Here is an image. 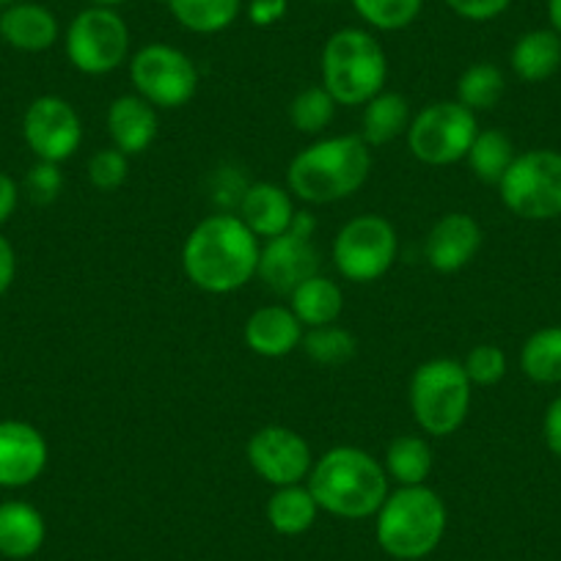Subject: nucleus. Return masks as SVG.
Wrapping results in <instances>:
<instances>
[{"instance_id":"27","label":"nucleus","mask_w":561,"mask_h":561,"mask_svg":"<svg viewBox=\"0 0 561 561\" xmlns=\"http://www.w3.org/2000/svg\"><path fill=\"white\" fill-rule=\"evenodd\" d=\"M169 12L185 31L215 36L229 31L242 14V0H165Z\"/></svg>"},{"instance_id":"1","label":"nucleus","mask_w":561,"mask_h":561,"mask_svg":"<svg viewBox=\"0 0 561 561\" xmlns=\"http://www.w3.org/2000/svg\"><path fill=\"white\" fill-rule=\"evenodd\" d=\"M259 251L262 240L237 213H218L193 226L182 245V270L202 293L231 295L256 278Z\"/></svg>"},{"instance_id":"7","label":"nucleus","mask_w":561,"mask_h":561,"mask_svg":"<svg viewBox=\"0 0 561 561\" xmlns=\"http://www.w3.org/2000/svg\"><path fill=\"white\" fill-rule=\"evenodd\" d=\"M64 50L80 75L102 78L116 72L133 56L127 20L118 14V9L85 7L64 31Z\"/></svg>"},{"instance_id":"24","label":"nucleus","mask_w":561,"mask_h":561,"mask_svg":"<svg viewBox=\"0 0 561 561\" xmlns=\"http://www.w3.org/2000/svg\"><path fill=\"white\" fill-rule=\"evenodd\" d=\"M289 309L295 311V317H298L306 331L309 328L336 325L344 311V293L336 280L317 273L289 295Z\"/></svg>"},{"instance_id":"15","label":"nucleus","mask_w":561,"mask_h":561,"mask_svg":"<svg viewBox=\"0 0 561 561\" xmlns=\"http://www.w3.org/2000/svg\"><path fill=\"white\" fill-rule=\"evenodd\" d=\"M320 273V251L314 240H304L295 234H280L262 242L259 251V273L256 278L264 280V287L275 295H293L295 289Z\"/></svg>"},{"instance_id":"12","label":"nucleus","mask_w":561,"mask_h":561,"mask_svg":"<svg viewBox=\"0 0 561 561\" xmlns=\"http://www.w3.org/2000/svg\"><path fill=\"white\" fill-rule=\"evenodd\" d=\"M83 118L78 107L58 94L36 96L23 116V138L31 154L45 163L64 165L83 147Z\"/></svg>"},{"instance_id":"11","label":"nucleus","mask_w":561,"mask_h":561,"mask_svg":"<svg viewBox=\"0 0 561 561\" xmlns=\"http://www.w3.org/2000/svg\"><path fill=\"white\" fill-rule=\"evenodd\" d=\"M135 94L158 111L185 107L198 91V67L185 50L165 42H152L135 50L127 61Z\"/></svg>"},{"instance_id":"40","label":"nucleus","mask_w":561,"mask_h":561,"mask_svg":"<svg viewBox=\"0 0 561 561\" xmlns=\"http://www.w3.org/2000/svg\"><path fill=\"white\" fill-rule=\"evenodd\" d=\"M14 278H18V253L12 242L0 234V298L12 289Z\"/></svg>"},{"instance_id":"20","label":"nucleus","mask_w":561,"mask_h":561,"mask_svg":"<svg viewBox=\"0 0 561 561\" xmlns=\"http://www.w3.org/2000/svg\"><path fill=\"white\" fill-rule=\"evenodd\" d=\"M0 39L18 53H47L61 39V23L53 9L34 0H18L0 9Z\"/></svg>"},{"instance_id":"28","label":"nucleus","mask_w":561,"mask_h":561,"mask_svg":"<svg viewBox=\"0 0 561 561\" xmlns=\"http://www.w3.org/2000/svg\"><path fill=\"white\" fill-rule=\"evenodd\" d=\"M515 158V144H512V138L504 129H479V135L473 138L471 149L466 154V163L477 180H482L484 185L499 187V182L504 180Z\"/></svg>"},{"instance_id":"21","label":"nucleus","mask_w":561,"mask_h":561,"mask_svg":"<svg viewBox=\"0 0 561 561\" xmlns=\"http://www.w3.org/2000/svg\"><path fill=\"white\" fill-rule=\"evenodd\" d=\"M47 523L42 512L28 501H3L0 504V556L23 561L42 550Z\"/></svg>"},{"instance_id":"8","label":"nucleus","mask_w":561,"mask_h":561,"mask_svg":"<svg viewBox=\"0 0 561 561\" xmlns=\"http://www.w3.org/2000/svg\"><path fill=\"white\" fill-rule=\"evenodd\" d=\"M479 135L477 113L468 111L457 100L430 102L413 113L408 127V149L419 163L446 169V165L462 163L471 149L473 138Z\"/></svg>"},{"instance_id":"3","label":"nucleus","mask_w":561,"mask_h":561,"mask_svg":"<svg viewBox=\"0 0 561 561\" xmlns=\"http://www.w3.org/2000/svg\"><path fill=\"white\" fill-rule=\"evenodd\" d=\"M322 512L342 520H366L375 517L386 495L391 493L382 460L371 457L360 446H333L314 460L309 479Z\"/></svg>"},{"instance_id":"6","label":"nucleus","mask_w":561,"mask_h":561,"mask_svg":"<svg viewBox=\"0 0 561 561\" xmlns=\"http://www.w3.org/2000/svg\"><path fill=\"white\" fill-rule=\"evenodd\" d=\"M471 399L473 386L457 358H430L410 377V413L427 438L455 435L471 413Z\"/></svg>"},{"instance_id":"32","label":"nucleus","mask_w":561,"mask_h":561,"mask_svg":"<svg viewBox=\"0 0 561 561\" xmlns=\"http://www.w3.org/2000/svg\"><path fill=\"white\" fill-rule=\"evenodd\" d=\"M336 100L325 91V85H309V89L298 91L289 102V122L298 133L304 135H320L336 118Z\"/></svg>"},{"instance_id":"23","label":"nucleus","mask_w":561,"mask_h":561,"mask_svg":"<svg viewBox=\"0 0 561 561\" xmlns=\"http://www.w3.org/2000/svg\"><path fill=\"white\" fill-rule=\"evenodd\" d=\"M413 122V107L410 100L399 91H380L360 107V138L369 147H386L391 140L408 135Z\"/></svg>"},{"instance_id":"17","label":"nucleus","mask_w":561,"mask_h":561,"mask_svg":"<svg viewBox=\"0 0 561 561\" xmlns=\"http://www.w3.org/2000/svg\"><path fill=\"white\" fill-rule=\"evenodd\" d=\"M105 127L111 135V147H116L127 158H138L152 147L160 133L158 107L149 105L135 91L122 94L107 105Z\"/></svg>"},{"instance_id":"19","label":"nucleus","mask_w":561,"mask_h":561,"mask_svg":"<svg viewBox=\"0 0 561 561\" xmlns=\"http://www.w3.org/2000/svg\"><path fill=\"white\" fill-rule=\"evenodd\" d=\"M306 328L295 317L289 306H262V309L251 311L242 328V339H245L248 350L262 358H287L295 350L304 344Z\"/></svg>"},{"instance_id":"35","label":"nucleus","mask_w":561,"mask_h":561,"mask_svg":"<svg viewBox=\"0 0 561 561\" xmlns=\"http://www.w3.org/2000/svg\"><path fill=\"white\" fill-rule=\"evenodd\" d=\"M89 182L102 193L118 191L129 176V158L116 147L96 149L89 160Z\"/></svg>"},{"instance_id":"14","label":"nucleus","mask_w":561,"mask_h":561,"mask_svg":"<svg viewBox=\"0 0 561 561\" xmlns=\"http://www.w3.org/2000/svg\"><path fill=\"white\" fill-rule=\"evenodd\" d=\"M50 462L47 438L28 421H0V488L20 490L34 484Z\"/></svg>"},{"instance_id":"43","label":"nucleus","mask_w":561,"mask_h":561,"mask_svg":"<svg viewBox=\"0 0 561 561\" xmlns=\"http://www.w3.org/2000/svg\"><path fill=\"white\" fill-rule=\"evenodd\" d=\"M548 23L561 36V0H548Z\"/></svg>"},{"instance_id":"13","label":"nucleus","mask_w":561,"mask_h":561,"mask_svg":"<svg viewBox=\"0 0 561 561\" xmlns=\"http://www.w3.org/2000/svg\"><path fill=\"white\" fill-rule=\"evenodd\" d=\"M245 457L253 473L273 490L304 484L317 460L309 440L298 430L284 427V424H267L256 430L248 438Z\"/></svg>"},{"instance_id":"31","label":"nucleus","mask_w":561,"mask_h":561,"mask_svg":"<svg viewBox=\"0 0 561 561\" xmlns=\"http://www.w3.org/2000/svg\"><path fill=\"white\" fill-rule=\"evenodd\" d=\"M350 3L366 28L382 31V34L410 28L424 9V0H350Z\"/></svg>"},{"instance_id":"33","label":"nucleus","mask_w":561,"mask_h":561,"mask_svg":"<svg viewBox=\"0 0 561 561\" xmlns=\"http://www.w3.org/2000/svg\"><path fill=\"white\" fill-rule=\"evenodd\" d=\"M300 347L320 366H342L353 360L355 353H358V342H355L353 333L339 325L309 328Z\"/></svg>"},{"instance_id":"39","label":"nucleus","mask_w":561,"mask_h":561,"mask_svg":"<svg viewBox=\"0 0 561 561\" xmlns=\"http://www.w3.org/2000/svg\"><path fill=\"white\" fill-rule=\"evenodd\" d=\"M542 440L550 455L561 460V393L556 399H550V404L545 408Z\"/></svg>"},{"instance_id":"36","label":"nucleus","mask_w":561,"mask_h":561,"mask_svg":"<svg viewBox=\"0 0 561 561\" xmlns=\"http://www.w3.org/2000/svg\"><path fill=\"white\" fill-rule=\"evenodd\" d=\"M25 191H28L31 202H36V204L56 202L58 193L64 191L61 165L36 160V163L31 165L28 176H25Z\"/></svg>"},{"instance_id":"34","label":"nucleus","mask_w":561,"mask_h":561,"mask_svg":"<svg viewBox=\"0 0 561 561\" xmlns=\"http://www.w3.org/2000/svg\"><path fill=\"white\" fill-rule=\"evenodd\" d=\"M462 369H466L473 388L499 386L506 377V353L499 344H477V347L468 350Z\"/></svg>"},{"instance_id":"2","label":"nucleus","mask_w":561,"mask_h":561,"mask_svg":"<svg viewBox=\"0 0 561 561\" xmlns=\"http://www.w3.org/2000/svg\"><path fill=\"white\" fill-rule=\"evenodd\" d=\"M371 147L358 133L328 135L300 149L287 169V187L298 202L336 204L369 182Z\"/></svg>"},{"instance_id":"29","label":"nucleus","mask_w":561,"mask_h":561,"mask_svg":"<svg viewBox=\"0 0 561 561\" xmlns=\"http://www.w3.org/2000/svg\"><path fill=\"white\" fill-rule=\"evenodd\" d=\"M520 369L537 386L561 382V325H545L534 331L520 347Z\"/></svg>"},{"instance_id":"30","label":"nucleus","mask_w":561,"mask_h":561,"mask_svg":"<svg viewBox=\"0 0 561 561\" xmlns=\"http://www.w3.org/2000/svg\"><path fill=\"white\" fill-rule=\"evenodd\" d=\"M506 91V78L501 67L490 61H477L460 75L457 80V102L468 111L484 113L493 111Z\"/></svg>"},{"instance_id":"9","label":"nucleus","mask_w":561,"mask_h":561,"mask_svg":"<svg viewBox=\"0 0 561 561\" xmlns=\"http://www.w3.org/2000/svg\"><path fill=\"white\" fill-rule=\"evenodd\" d=\"M499 196L515 218L545 224L561 218V152L528 149L499 182Z\"/></svg>"},{"instance_id":"4","label":"nucleus","mask_w":561,"mask_h":561,"mask_svg":"<svg viewBox=\"0 0 561 561\" xmlns=\"http://www.w3.org/2000/svg\"><path fill=\"white\" fill-rule=\"evenodd\" d=\"M449 526V510L430 484L397 488L375 515L377 545L391 561H421L435 553Z\"/></svg>"},{"instance_id":"16","label":"nucleus","mask_w":561,"mask_h":561,"mask_svg":"<svg viewBox=\"0 0 561 561\" xmlns=\"http://www.w3.org/2000/svg\"><path fill=\"white\" fill-rule=\"evenodd\" d=\"M484 231L468 213H446L424 240V259L438 273H460L482 251Z\"/></svg>"},{"instance_id":"44","label":"nucleus","mask_w":561,"mask_h":561,"mask_svg":"<svg viewBox=\"0 0 561 561\" xmlns=\"http://www.w3.org/2000/svg\"><path fill=\"white\" fill-rule=\"evenodd\" d=\"M89 7H107V9H118L124 0H85Z\"/></svg>"},{"instance_id":"41","label":"nucleus","mask_w":561,"mask_h":561,"mask_svg":"<svg viewBox=\"0 0 561 561\" xmlns=\"http://www.w3.org/2000/svg\"><path fill=\"white\" fill-rule=\"evenodd\" d=\"M18 204L20 185L7 174V171H0V226L12 220V215L18 213Z\"/></svg>"},{"instance_id":"37","label":"nucleus","mask_w":561,"mask_h":561,"mask_svg":"<svg viewBox=\"0 0 561 561\" xmlns=\"http://www.w3.org/2000/svg\"><path fill=\"white\" fill-rule=\"evenodd\" d=\"M444 3L468 23H493L512 7V0H444Z\"/></svg>"},{"instance_id":"42","label":"nucleus","mask_w":561,"mask_h":561,"mask_svg":"<svg viewBox=\"0 0 561 561\" xmlns=\"http://www.w3.org/2000/svg\"><path fill=\"white\" fill-rule=\"evenodd\" d=\"M317 231V218L309 213V209H298L293 218V226H289V234L304 237V240H314Z\"/></svg>"},{"instance_id":"22","label":"nucleus","mask_w":561,"mask_h":561,"mask_svg":"<svg viewBox=\"0 0 561 561\" xmlns=\"http://www.w3.org/2000/svg\"><path fill=\"white\" fill-rule=\"evenodd\" d=\"M510 67L523 83H545L561 69V36L553 28H531L515 39Z\"/></svg>"},{"instance_id":"38","label":"nucleus","mask_w":561,"mask_h":561,"mask_svg":"<svg viewBox=\"0 0 561 561\" xmlns=\"http://www.w3.org/2000/svg\"><path fill=\"white\" fill-rule=\"evenodd\" d=\"M289 0H251L248 3V20L256 28H273L275 23L287 18Z\"/></svg>"},{"instance_id":"18","label":"nucleus","mask_w":561,"mask_h":561,"mask_svg":"<svg viewBox=\"0 0 561 561\" xmlns=\"http://www.w3.org/2000/svg\"><path fill=\"white\" fill-rule=\"evenodd\" d=\"M295 213L298 207L289 187H280L275 182H251L237 204V218L262 242L287 234Z\"/></svg>"},{"instance_id":"25","label":"nucleus","mask_w":561,"mask_h":561,"mask_svg":"<svg viewBox=\"0 0 561 561\" xmlns=\"http://www.w3.org/2000/svg\"><path fill=\"white\" fill-rule=\"evenodd\" d=\"M382 468L397 488L427 484L435 471V451L424 435H397L386 446Z\"/></svg>"},{"instance_id":"26","label":"nucleus","mask_w":561,"mask_h":561,"mask_svg":"<svg viewBox=\"0 0 561 561\" xmlns=\"http://www.w3.org/2000/svg\"><path fill=\"white\" fill-rule=\"evenodd\" d=\"M320 504L309 484H289V488H275L267 499V523L280 537H300L309 531L320 517Z\"/></svg>"},{"instance_id":"10","label":"nucleus","mask_w":561,"mask_h":561,"mask_svg":"<svg viewBox=\"0 0 561 561\" xmlns=\"http://www.w3.org/2000/svg\"><path fill=\"white\" fill-rule=\"evenodd\" d=\"M399 256V234L388 218L377 213L355 215L336 231L331 259L336 273L350 284H375Z\"/></svg>"},{"instance_id":"45","label":"nucleus","mask_w":561,"mask_h":561,"mask_svg":"<svg viewBox=\"0 0 561 561\" xmlns=\"http://www.w3.org/2000/svg\"><path fill=\"white\" fill-rule=\"evenodd\" d=\"M12 3H18V0H0V9H7V7H12Z\"/></svg>"},{"instance_id":"5","label":"nucleus","mask_w":561,"mask_h":561,"mask_svg":"<svg viewBox=\"0 0 561 561\" xmlns=\"http://www.w3.org/2000/svg\"><path fill=\"white\" fill-rule=\"evenodd\" d=\"M320 72L336 105L364 107L386 91L388 56L369 28H339L322 47Z\"/></svg>"}]
</instances>
